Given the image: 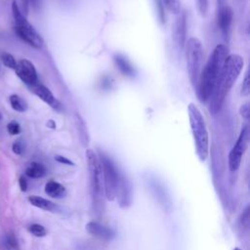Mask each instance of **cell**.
Returning <instances> with one entry per match:
<instances>
[{"mask_svg": "<svg viewBox=\"0 0 250 250\" xmlns=\"http://www.w3.org/2000/svg\"><path fill=\"white\" fill-rule=\"evenodd\" d=\"M188 113L196 154L200 161H205L209 153V135L205 119L200 109L192 103L188 106Z\"/></svg>", "mask_w": 250, "mask_h": 250, "instance_id": "obj_4", "label": "cell"}, {"mask_svg": "<svg viewBox=\"0 0 250 250\" xmlns=\"http://www.w3.org/2000/svg\"><path fill=\"white\" fill-rule=\"evenodd\" d=\"M186 45L187 68L189 80L194 88L197 87L203 61V47L199 39L190 37Z\"/></svg>", "mask_w": 250, "mask_h": 250, "instance_id": "obj_5", "label": "cell"}, {"mask_svg": "<svg viewBox=\"0 0 250 250\" xmlns=\"http://www.w3.org/2000/svg\"><path fill=\"white\" fill-rule=\"evenodd\" d=\"M28 230L31 234H33L34 236L36 237H43L47 234V230L46 229L40 225V224H31L29 227H28Z\"/></svg>", "mask_w": 250, "mask_h": 250, "instance_id": "obj_22", "label": "cell"}, {"mask_svg": "<svg viewBox=\"0 0 250 250\" xmlns=\"http://www.w3.org/2000/svg\"><path fill=\"white\" fill-rule=\"evenodd\" d=\"M114 62L116 66L118 67V69L124 74V75H128L131 76L134 74V67L132 66V64L128 62V60L126 58H124L121 55H116L114 57Z\"/></svg>", "mask_w": 250, "mask_h": 250, "instance_id": "obj_19", "label": "cell"}, {"mask_svg": "<svg viewBox=\"0 0 250 250\" xmlns=\"http://www.w3.org/2000/svg\"><path fill=\"white\" fill-rule=\"evenodd\" d=\"M244 65V60L237 54L229 55L222 66L218 79L209 98V111L215 115L220 110L226 97L238 78Z\"/></svg>", "mask_w": 250, "mask_h": 250, "instance_id": "obj_1", "label": "cell"}, {"mask_svg": "<svg viewBox=\"0 0 250 250\" xmlns=\"http://www.w3.org/2000/svg\"><path fill=\"white\" fill-rule=\"evenodd\" d=\"M7 130L10 135H18L21 133V126L16 121H11L7 124Z\"/></svg>", "mask_w": 250, "mask_h": 250, "instance_id": "obj_27", "label": "cell"}, {"mask_svg": "<svg viewBox=\"0 0 250 250\" xmlns=\"http://www.w3.org/2000/svg\"><path fill=\"white\" fill-rule=\"evenodd\" d=\"M1 61L4 63L5 66L9 67V68H13L15 69L17 66V61L14 58V56H12L9 53H3L1 55Z\"/></svg>", "mask_w": 250, "mask_h": 250, "instance_id": "obj_23", "label": "cell"}, {"mask_svg": "<svg viewBox=\"0 0 250 250\" xmlns=\"http://www.w3.org/2000/svg\"><path fill=\"white\" fill-rule=\"evenodd\" d=\"M5 244L10 250L18 249V240L13 232H10L5 236Z\"/></svg>", "mask_w": 250, "mask_h": 250, "instance_id": "obj_24", "label": "cell"}, {"mask_svg": "<svg viewBox=\"0 0 250 250\" xmlns=\"http://www.w3.org/2000/svg\"><path fill=\"white\" fill-rule=\"evenodd\" d=\"M250 93V77H249V71H246L242 86H241V94L243 96H248Z\"/></svg>", "mask_w": 250, "mask_h": 250, "instance_id": "obj_25", "label": "cell"}, {"mask_svg": "<svg viewBox=\"0 0 250 250\" xmlns=\"http://www.w3.org/2000/svg\"><path fill=\"white\" fill-rule=\"evenodd\" d=\"M19 185H20V188L22 191H25L27 189V181L23 176H21L19 178Z\"/></svg>", "mask_w": 250, "mask_h": 250, "instance_id": "obj_33", "label": "cell"}, {"mask_svg": "<svg viewBox=\"0 0 250 250\" xmlns=\"http://www.w3.org/2000/svg\"><path fill=\"white\" fill-rule=\"evenodd\" d=\"M55 159H56L58 162L62 163V164L74 165V163H73L70 159H68V158H66V157H64V156H62V155H56V156H55Z\"/></svg>", "mask_w": 250, "mask_h": 250, "instance_id": "obj_32", "label": "cell"}, {"mask_svg": "<svg viewBox=\"0 0 250 250\" xmlns=\"http://www.w3.org/2000/svg\"><path fill=\"white\" fill-rule=\"evenodd\" d=\"M12 149H13L14 153H16V154H18V155L21 154V153L23 152V150H24V144H23V142H22L21 140H17V141L13 144Z\"/></svg>", "mask_w": 250, "mask_h": 250, "instance_id": "obj_28", "label": "cell"}, {"mask_svg": "<svg viewBox=\"0 0 250 250\" xmlns=\"http://www.w3.org/2000/svg\"><path fill=\"white\" fill-rule=\"evenodd\" d=\"M44 190L47 195H49L50 197H53V198H62L66 193L65 188L62 184H60L56 181L47 182L45 185Z\"/></svg>", "mask_w": 250, "mask_h": 250, "instance_id": "obj_16", "label": "cell"}, {"mask_svg": "<svg viewBox=\"0 0 250 250\" xmlns=\"http://www.w3.org/2000/svg\"><path fill=\"white\" fill-rule=\"evenodd\" d=\"M233 19V13L230 7L228 5H223L219 7L218 10V26L220 27L222 33L227 36Z\"/></svg>", "mask_w": 250, "mask_h": 250, "instance_id": "obj_11", "label": "cell"}, {"mask_svg": "<svg viewBox=\"0 0 250 250\" xmlns=\"http://www.w3.org/2000/svg\"><path fill=\"white\" fill-rule=\"evenodd\" d=\"M163 5L166 7V9L173 13V14H179L181 10V0H162Z\"/></svg>", "mask_w": 250, "mask_h": 250, "instance_id": "obj_21", "label": "cell"}, {"mask_svg": "<svg viewBox=\"0 0 250 250\" xmlns=\"http://www.w3.org/2000/svg\"><path fill=\"white\" fill-rule=\"evenodd\" d=\"M48 126H49L50 128H52V129H54V128L56 127V125H55V123H54V121H53V120H49V122H48Z\"/></svg>", "mask_w": 250, "mask_h": 250, "instance_id": "obj_34", "label": "cell"}, {"mask_svg": "<svg viewBox=\"0 0 250 250\" xmlns=\"http://www.w3.org/2000/svg\"><path fill=\"white\" fill-rule=\"evenodd\" d=\"M38 0H15L14 2L17 4V6L20 8L21 13H27L28 10V3L31 2L33 5L37 4Z\"/></svg>", "mask_w": 250, "mask_h": 250, "instance_id": "obj_26", "label": "cell"}, {"mask_svg": "<svg viewBox=\"0 0 250 250\" xmlns=\"http://www.w3.org/2000/svg\"><path fill=\"white\" fill-rule=\"evenodd\" d=\"M233 250H242V249H240V248H234Z\"/></svg>", "mask_w": 250, "mask_h": 250, "instance_id": "obj_36", "label": "cell"}, {"mask_svg": "<svg viewBox=\"0 0 250 250\" xmlns=\"http://www.w3.org/2000/svg\"><path fill=\"white\" fill-rule=\"evenodd\" d=\"M229 56V49L225 44H219L215 47L212 55L209 57L197 83V94L201 102L209 101L214 85L218 79L222 66Z\"/></svg>", "mask_w": 250, "mask_h": 250, "instance_id": "obj_2", "label": "cell"}, {"mask_svg": "<svg viewBox=\"0 0 250 250\" xmlns=\"http://www.w3.org/2000/svg\"><path fill=\"white\" fill-rule=\"evenodd\" d=\"M116 197H118L119 205L122 208H126L131 204V186L123 176H120Z\"/></svg>", "mask_w": 250, "mask_h": 250, "instance_id": "obj_12", "label": "cell"}, {"mask_svg": "<svg viewBox=\"0 0 250 250\" xmlns=\"http://www.w3.org/2000/svg\"><path fill=\"white\" fill-rule=\"evenodd\" d=\"M218 1V5L221 7L223 5H225V0H217Z\"/></svg>", "mask_w": 250, "mask_h": 250, "instance_id": "obj_35", "label": "cell"}, {"mask_svg": "<svg viewBox=\"0 0 250 250\" xmlns=\"http://www.w3.org/2000/svg\"><path fill=\"white\" fill-rule=\"evenodd\" d=\"M17 75L27 85L33 86L37 83V72L33 65V63L26 60L21 59L19 62H17V66L15 68Z\"/></svg>", "mask_w": 250, "mask_h": 250, "instance_id": "obj_9", "label": "cell"}, {"mask_svg": "<svg viewBox=\"0 0 250 250\" xmlns=\"http://www.w3.org/2000/svg\"><path fill=\"white\" fill-rule=\"evenodd\" d=\"M10 104L11 106L19 112H23L27 108V104L20 96L18 95H12L10 96Z\"/></svg>", "mask_w": 250, "mask_h": 250, "instance_id": "obj_20", "label": "cell"}, {"mask_svg": "<svg viewBox=\"0 0 250 250\" xmlns=\"http://www.w3.org/2000/svg\"><path fill=\"white\" fill-rule=\"evenodd\" d=\"M86 159L89 171V183H90V194L92 201L93 211L100 215L104 211V190L103 182V172L101 161L98 154L91 148L86 150Z\"/></svg>", "mask_w": 250, "mask_h": 250, "instance_id": "obj_3", "label": "cell"}, {"mask_svg": "<svg viewBox=\"0 0 250 250\" xmlns=\"http://www.w3.org/2000/svg\"><path fill=\"white\" fill-rule=\"evenodd\" d=\"M32 88V92L39 97L43 102H45L46 104H48L50 106L54 107V108H58L60 107V103L59 101L55 98V96L53 95V93L44 85L42 84H38L36 83L35 85L31 86Z\"/></svg>", "mask_w": 250, "mask_h": 250, "instance_id": "obj_13", "label": "cell"}, {"mask_svg": "<svg viewBox=\"0 0 250 250\" xmlns=\"http://www.w3.org/2000/svg\"><path fill=\"white\" fill-rule=\"evenodd\" d=\"M85 229L90 234L104 240H111L115 237V231L112 229L96 221H91L87 223Z\"/></svg>", "mask_w": 250, "mask_h": 250, "instance_id": "obj_10", "label": "cell"}, {"mask_svg": "<svg viewBox=\"0 0 250 250\" xmlns=\"http://www.w3.org/2000/svg\"><path fill=\"white\" fill-rule=\"evenodd\" d=\"M186 33H187V18L186 14L182 13L175 23L174 28V39L178 46L183 49L186 44Z\"/></svg>", "mask_w": 250, "mask_h": 250, "instance_id": "obj_14", "label": "cell"}, {"mask_svg": "<svg viewBox=\"0 0 250 250\" xmlns=\"http://www.w3.org/2000/svg\"><path fill=\"white\" fill-rule=\"evenodd\" d=\"M75 123H76L77 132H78V135H79L80 142L84 146H87L88 144H89V134H88V131H87L86 124L84 123V120L82 119V117L78 113H75Z\"/></svg>", "mask_w": 250, "mask_h": 250, "instance_id": "obj_18", "label": "cell"}, {"mask_svg": "<svg viewBox=\"0 0 250 250\" xmlns=\"http://www.w3.org/2000/svg\"><path fill=\"white\" fill-rule=\"evenodd\" d=\"M100 161L103 172V182L104 197L108 200H113L116 197L120 174L118 173L112 160L105 154L100 155Z\"/></svg>", "mask_w": 250, "mask_h": 250, "instance_id": "obj_7", "label": "cell"}, {"mask_svg": "<svg viewBox=\"0 0 250 250\" xmlns=\"http://www.w3.org/2000/svg\"><path fill=\"white\" fill-rule=\"evenodd\" d=\"M248 141H249V127L248 125H245L240 131V134L229 154V168L230 171L234 172L239 168L243 154L248 146Z\"/></svg>", "mask_w": 250, "mask_h": 250, "instance_id": "obj_8", "label": "cell"}, {"mask_svg": "<svg viewBox=\"0 0 250 250\" xmlns=\"http://www.w3.org/2000/svg\"><path fill=\"white\" fill-rule=\"evenodd\" d=\"M155 4L157 7V12H158V17L160 21L163 23L165 22V14H164V5L162 0H155Z\"/></svg>", "mask_w": 250, "mask_h": 250, "instance_id": "obj_29", "label": "cell"}, {"mask_svg": "<svg viewBox=\"0 0 250 250\" xmlns=\"http://www.w3.org/2000/svg\"><path fill=\"white\" fill-rule=\"evenodd\" d=\"M197 5H198V10L201 15H205L207 12V7H208V1L207 0H197Z\"/></svg>", "mask_w": 250, "mask_h": 250, "instance_id": "obj_30", "label": "cell"}, {"mask_svg": "<svg viewBox=\"0 0 250 250\" xmlns=\"http://www.w3.org/2000/svg\"><path fill=\"white\" fill-rule=\"evenodd\" d=\"M240 114L245 118L248 119L250 116V109H249V104H244L240 107Z\"/></svg>", "mask_w": 250, "mask_h": 250, "instance_id": "obj_31", "label": "cell"}, {"mask_svg": "<svg viewBox=\"0 0 250 250\" xmlns=\"http://www.w3.org/2000/svg\"><path fill=\"white\" fill-rule=\"evenodd\" d=\"M27 199L31 205H33L39 209L49 211V212H59L60 211V207L57 204H55L54 202H52L46 198H43L41 196L30 195V196H28Z\"/></svg>", "mask_w": 250, "mask_h": 250, "instance_id": "obj_15", "label": "cell"}, {"mask_svg": "<svg viewBox=\"0 0 250 250\" xmlns=\"http://www.w3.org/2000/svg\"><path fill=\"white\" fill-rule=\"evenodd\" d=\"M45 174L46 167L39 162H30L25 169V175L32 179L42 178Z\"/></svg>", "mask_w": 250, "mask_h": 250, "instance_id": "obj_17", "label": "cell"}, {"mask_svg": "<svg viewBox=\"0 0 250 250\" xmlns=\"http://www.w3.org/2000/svg\"><path fill=\"white\" fill-rule=\"evenodd\" d=\"M12 12L15 19V30L20 38L33 48L40 49L43 46V39L34 27L25 19L23 13L15 2L12 4Z\"/></svg>", "mask_w": 250, "mask_h": 250, "instance_id": "obj_6", "label": "cell"}]
</instances>
